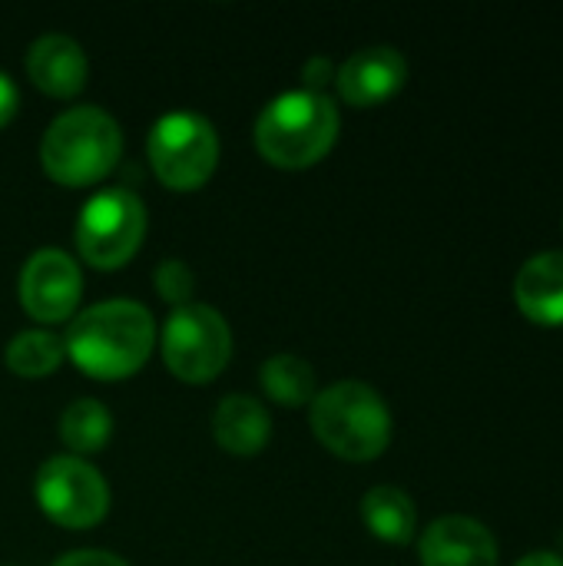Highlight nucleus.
Masks as SVG:
<instances>
[{
  "label": "nucleus",
  "mask_w": 563,
  "mask_h": 566,
  "mask_svg": "<svg viewBox=\"0 0 563 566\" xmlns=\"http://www.w3.org/2000/svg\"><path fill=\"white\" fill-rule=\"evenodd\" d=\"M17 103H20V93H17V83L0 70V126H7L17 113Z\"/></svg>",
  "instance_id": "nucleus-22"
},
{
  "label": "nucleus",
  "mask_w": 563,
  "mask_h": 566,
  "mask_svg": "<svg viewBox=\"0 0 563 566\" xmlns=\"http://www.w3.org/2000/svg\"><path fill=\"white\" fill-rule=\"evenodd\" d=\"M60 358H63V342L43 328H27L13 335V342L7 345V368L23 378H43L56 371Z\"/></svg>",
  "instance_id": "nucleus-18"
},
{
  "label": "nucleus",
  "mask_w": 563,
  "mask_h": 566,
  "mask_svg": "<svg viewBox=\"0 0 563 566\" xmlns=\"http://www.w3.org/2000/svg\"><path fill=\"white\" fill-rule=\"evenodd\" d=\"M212 434L229 454H256L272 434L265 405L252 395H226L212 415Z\"/></svg>",
  "instance_id": "nucleus-14"
},
{
  "label": "nucleus",
  "mask_w": 563,
  "mask_h": 566,
  "mask_svg": "<svg viewBox=\"0 0 563 566\" xmlns=\"http://www.w3.org/2000/svg\"><path fill=\"white\" fill-rule=\"evenodd\" d=\"M514 302L534 325H563V252H541L521 265Z\"/></svg>",
  "instance_id": "nucleus-13"
},
{
  "label": "nucleus",
  "mask_w": 563,
  "mask_h": 566,
  "mask_svg": "<svg viewBox=\"0 0 563 566\" xmlns=\"http://www.w3.org/2000/svg\"><path fill=\"white\" fill-rule=\"evenodd\" d=\"M514 566H563V560L557 554H548V551H534L528 557H521Z\"/></svg>",
  "instance_id": "nucleus-23"
},
{
  "label": "nucleus",
  "mask_w": 563,
  "mask_h": 566,
  "mask_svg": "<svg viewBox=\"0 0 563 566\" xmlns=\"http://www.w3.org/2000/svg\"><path fill=\"white\" fill-rule=\"evenodd\" d=\"M86 53L66 33H43L27 50L30 80L50 96H76L86 86Z\"/></svg>",
  "instance_id": "nucleus-12"
},
{
  "label": "nucleus",
  "mask_w": 563,
  "mask_h": 566,
  "mask_svg": "<svg viewBox=\"0 0 563 566\" xmlns=\"http://www.w3.org/2000/svg\"><path fill=\"white\" fill-rule=\"evenodd\" d=\"M149 163L169 189H199L219 163V136L199 113L176 109L153 123L146 139Z\"/></svg>",
  "instance_id": "nucleus-5"
},
{
  "label": "nucleus",
  "mask_w": 563,
  "mask_h": 566,
  "mask_svg": "<svg viewBox=\"0 0 563 566\" xmlns=\"http://www.w3.org/2000/svg\"><path fill=\"white\" fill-rule=\"evenodd\" d=\"M110 434H113V415L106 411V405L93 398H76L60 415V438L70 451H76V458L100 451L110 441Z\"/></svg>",
  "instance_id": "nucleus-16"
},
{
  "label": "nucleus",
  "mask_w": 563,
  "mask_h": 566,
  "mask_svg": "<svg viewBox=\"0 0 563 566\" xmlns=\"http://www.w3.org/2000/svg\"><path fill=\"white\" fill-rule=\"evenodd\" d=\"M83 295L80 265L60 249H40L23 262L20 302L40 322H63L76 312Z\"/></svg>",
  "instance_id": "nucleus-9"
},
{
  "label": "nucleus",
  "mask_w": 563,
  "mask_h": 566,
  "mask_svg": "<svg viewBox=\"0 0 563 566\" xmlns=\"http://www.w3.org/2000/svg\"><path fill=\"white\" fill-rule=\"evenodd\" d=\"M405 76L408 63L395 46H365L338 66L335 83L352 106H375L395 96L405 86Z\"/></svg>",
  "instance_id": "nucleus-11"
},
{
  "label": "nucleus",
  "mask_w": 563,
  "mask_h": 566,
  "mask_svg": "<svg viewBox=\"0 0 563 566\" xmlns=\"http://www.w3.org/2000/svg\"><path fill=\"white\" fill-rule=\"evenodd\" d=\"M421 566H498V541L475 517H441L418 544Z\"/></svg>",
  "instance_id": "nucleus-10"
},
{
  "label": "nucleus",
  "mask_w": 563,
  "mask_h": 566,
  "mask_svg": "<svg viewBox=\"0 0 563 566\" xmlns=\"http://www.w3.org/2000/svg\"><path fill=\"white\" fill-rule=\"evenodd\" d=\"M362 517H365V527L385 544H408L418 527V511L411 497L392 484L372 488L362 497Z\"/></svg>",
  "instance_id": "nucleus-15"
},
{
  "label": "nucleus",
  "mask_w": 563,
  "mask_h": 566,
  "mask_svg": "<svg viewBox=\"0 0 563 566\" xmlns=\"http://www.w3.org/2000/svg\"><path fill=\"white\" fill-rule=\"evenodd\" d=\"M43 514L63 527H93L110 511V488L103 474L76 454L46 458L33 481Z\"/></svg>",
  "instance_id": "nucleus-8"
},
{
  "label": "nucleus",
  "mask_w": 563,
  "mask_h": 566,
  "mask_svg": "<svg viewBox=\"0 0 563 566\" xmlns=\"http://www.w3.org/2000/svg\"><path fill=\"white\" fill-rule=\"evenodd\" d=\"M338 136V106L329 93L292 90L275 96L256 119L259 153L282 169L319 163Z\"/></svg>",
  "instance_id": "nucleus-2"
},
{
  "label": "nucleus",
  "mask_w": 563,
  "mask_h": 566,
  "mask_svg": "<svg viewBox=\"0 0 563 566\" xmlns=\"http://www.w3.org/2000/svg\"><path fill=\"white\" fill-rule=\"evenodd\" d=\"M146 232V206L136 192L113 186L96 192L76 219V249L96 269L129 262Z\"/></svg>",
  "instance_id": "nucleus-6"
},
{
  "label": "nucleus",
  "mask_w": 563,
  "mask_h": 566,
  "mask_svg": "<svg viewBox=\"0 0 563 566\" xmlns=\"http://www.w3.org/2000/svg\"><path fill=\"white\" fill-rule=\"evenodd\" d=\"M123 153L119 123L100 106H73L60 113L40 143L43 169L63 186H90L103 179Z\"/></svg>",
  "instance_id": "nucleus-4"
},
{
  "label": "nucleus",
  "mask_w": 563,
  "mask_h": 566,
  "mask_svg": "<svg viewBox=\"0 0 563 566\" xmlns=\"http://www.w3.org/2000/svg\"><path fill=\"white\" fill-rule=\"evenodd\" d=\"M153 282H156L159 298H166L169 305H176V308L179 305H189V295H192L196 279H192V269L186 262H179V259L159 262L156 272H153Z\"/></svg>",
  "instance_id": "nucleus-19"
},
{
  "label": "nucleus",
  "mask_w": 563,
  "mask_h": 566,
  "mask_svg": "<svg viewBox=\"0 0 563 566\" xmlns=\"http://www.w3.org/2000/svg\"><path fill=\"white\" fill-rule=\"evenodd\" d=\"M156 345V322L146 305L129 298H110L83 308L63 338L70 358L93 378L133 375Z\"/></svg>",
  "instance_id": "nucleus-1"
},
{
  "label": "nucleus",
  "mask_w": 563,
  "mask_h": 566,
  "mask_svg": "<svg viewBox=\"0 0 563 566\" xmlns=\"http://www.w3.org/2000/svg\"><path fill=\"white\" fill-rule=\"evenodd\" d=\"M53 566H129L126 560H119L116 554H106V551H73V554H63Z\"/></svg>",
  "instance_id": "nucleus-20"
},
{
  "label": "nucleus",
  "mask_w": 563,
  "mask_h": 566,
  "mask_svg": "<svg viewBox=\"0 0 563 566\" xmlns=\"http://www.w3.org/2000/svg\"><path fill=\"white\" fill-rule=\"evenodd\" d=\"M302 80H305V90L325 93V83L335 80V70H332V63H329L325 56H312V60L305 63V70H302Z\"/></svg>",
  "instance_id": "nucleus-21"
},
{
  "label": "nucleus",
  "mask_w": 563,
  "mask_h": 566,
  "mask_svg": "<svg viewBox=\"0 0 563 566\" xmlns=\"http://www.w3.org/2000/svg\"><path fill=\"white\" fill-rule=\"evenodd\" d=\"M259 381L265 395L279 405H305L315 398V371L299 355H275L259 368Z\"/></svg>",
  "instance_id": "nucleus-17"
},
{
  "label": "nucleus",
  "mask_w": 563,
  "mask_h": 566,
  "mask_svg": "<svg viewBox=\"0 0 563 566\" xmlns=\"http://www.w3.org/2000/svg\"><path fill=\"white\" fill-rule=\"evenodd\" d=\"M232 355L226 318L199 302L173 308L163 325V361L183 381H212Z\"/></svg>",
  "instance_id": "nucleus-7"
},
{
  "label": "nucleus",
  "mask_w": 563,
  "mask_h": 566,
  "mask_svg": "<svg viewBox=\"0 0 563 566\" xmlns=\"http://www.w3.org/2000/svg\"><path fill=\"white\" fill-rule=\"evenodd\" d=\"M309 421L315 438L345 461H372L392 441V411L365 381H338L315 391Z\"/></svg>",
  "instance_id": "nucleus-3"
}]
</instances>
